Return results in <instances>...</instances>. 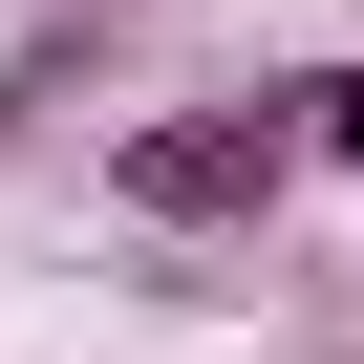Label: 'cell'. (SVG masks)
I'll list each match as a JSON object with an SVG mask.
<instances>
[{
  "mask_svg": "<svg viewBox=\"0 0 364 364\" xmlns=\"http://www.w3.org/2000/svg\"><path fill=\"white\" fill-rule=\"evenodd\" d=\"M107 193H129L150 236H257V215L300 193V86H257V107H150V129L107 150Z\"/></svg>",
  "mask_w": 364,
  "mask_h": 364,
  "instance_id": "6da1fadb",
  "label": "cell"
},
{
  "mask_svg": "<svg viewBox=\"0 0 364 364\" xmlns=\"http://www.w3.org/2000/svg\"><path fill=\"white\" fill-rule=\"evenodd\" d=\"M300 171H364V65H321V86H300Z\"/></svg>",
  "mask_w": 364,
  "mask_h": 364,
  "instance_id": "7a4b0ae2",
  "label": "cell"
}]
</instances>
